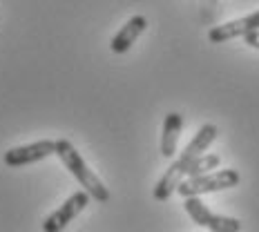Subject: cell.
<instances>
[{"instance_id":"obj_4","label":"cell","mask_w":259,"mask_h":232,"mask_svg":"<svg viewBox=\"0 0 259 232\" xmlns=\"http://www.w3.org/2000/svg\"><path fill=\"white\" fill-rule=\"evenodd\" d=\"M90 201H92V197L85 190L74 192L61 208L54 210L50 217L42 221V230L45 232H61V230H65L67 228V223H72V221L90 206Z\"/></svg>"},{"instance_id":"obj_2","label":"cell","mask_w":259,"mask_h":232,"mask_svg":"<svg viewBox=\"0 0 259 232\" xmlns=\"http://www.w3.org/2000/svg\"><path fill=\"white\" fill-rule=\"evenodd\" d=\"M241 176L239 172L228 168V170H214L206 172V174H197V176H186L181 181V185L177 188V192L186 197H201L208 192H221V190H230V188L239 185Z\"/></svg>"},{"instance_id":"obj_7","label":"cell","mask_w":259,"mask_h":232,"mask_svg":"<svg viewBox=\"0 0 259 232\" xmlns=\"http://www.w3.org/2000/svg\"><path fill=\"white\" fill-rule=\"evenodd\" d=\"M255 29H259V12L212 27V29L208 31V40L212 42V45H221V42H228L233 38H244L248 31H255Z\"/></svg>"},{"instance_id":"obj_9","label":"cell","mask_w":259,"mask_h":232,"mask_svg":"<svg viewBox=\"0 0 259 232\" xmlns=\"http://www.w3.org/2000/svg\"><path fill=\"white\" fill-rule=\"evenodd\" d=\"M183 129V116L179 112H170L163 118V134H161V154L165 159H172L177 152V143H179V134Z\"/></svg>"},{"instance_id":"obj_8","label":"cell","mask_w":259,"mask_h":232,"mask_svg":"<svg viewBox=\"0 0 259 232\" xmlns=\"http://www.w3.org/2000/svg\"><path fill=\"white\" fill-rule=\"evenodd\" d=\"M145 27H148V18H145V16H141V14L132 16V18H130L127 23L116 31L114 38H112V42H110L112 52L114 54H125L130 47L137 42L139 36L145 31Z\"/></svg>"},{"instance_id":"obj_11","label":"cell","mask_w":259,"mask_h":232,"mask_svg":"<svg viewBox=\"0 0 259 232\" xmlns=\"http://www.w3.org/2000/svg\"><path fill=\"white\" fill-rule=\"evenodd\" d=\"M244 42L250 47H255V50H259V29L255 31H248V34L244 36Z\"/></svg>"},{"instance_id":"obj_6","label":"cell","mask_w":259,"mask_h":232,"mask_svg":"<svg viewBox=\"0 0 259 232\" xmlns=\"http://www.w3.org/2000/svg\"><path fill=\"white\" fill-rule=\"evenodd\" d=\"M194 159H197V156H194ZM190 163H192V156H188L186 152H181L179 159H177L175 163L165 170V174L156 181V185L152 190L156 201H168L172 194L177 192V188L181 185V181L188 176V165H190Z\"/></svg>"},{"instance_id":"obj_3","label":"cell","mask_w":259,"mask_h":232,"mask_svg":"<svg viewBox=\"0 0 259 232\" xmlns=\"http://www.w3.org/2000/svg\"><path fill=\"white\" fill-rule=\"evenodd\" d=\"M183 208H186V212L190 214V219L194 223H199L206 230H212V232H239L241 230V223L237 219L214 214L199 197H186Z\"/></svg>"},{"instance_id":"obj_1","label":"cell","mask_w":259,"mask_h":232,"mask_svg":"<svg viewBox=\"0 0 259 232\" xmlns=\"http://www.w3.org/2000/svg\"><path fill=\"white\" fill-rule=\"evenodd\" d=\"M56 156L63 161V165L72 172V176L80 183V188H83L94 201H99V203L110 201V190L105 188V183L90 170V165L85 163V159L80 156V152L67 141V138H58L56 141Z\"/></svg>"},{"instance_id":"obj_5","label":"cell","mask_w":259,"mask_h":232,"mask_svg":"<svg viewBox=\"0 0 259 232\" xmlns=\"http://www.w3.org/2000/svg\"><path fill=\"white\" fill-rule=\"evenodd\" d=\"M50 154H56V141L42 138V141L7 150L3 156V161H5V165H9V168H23V165L38 163V161L47 159Z\"/></svg>"},{"instance_id":"obj_12","label":"cell","mask_w":259,"mask_h":232,"mask_svg":"<svg viewBox=\"0 0 259 232\" xmlns=\"http://www.w3.org/2000/svg\"><path fill=\"white\" fill-rule=\"evenodd\" d=\"M214 7H217V0H203V18H212Z\"/></svg>"},{"instance_id":"obj_10","label":"cell","mask_w":259,"mask_h":232,"mask_svg":"<svg viewBox=\"0 0 259 232\" xmlns=\"http://www.w3.org/2000/svg\"><path fill=\"white\" fill-rule=\"evenodd\" d=\"M221 163L219 154H199L197 159H192V163L188 165V176H197V174H206V172L217 170Z\"/></svg>"}]
</instances>
